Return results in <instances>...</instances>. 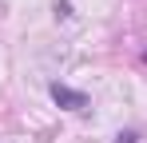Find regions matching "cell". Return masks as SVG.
Returning a JSON list of instances; mask_svg holds the SVG:
<instances>
[{
    "label": "cell",
    "instance_id": "obj_1",
    "mask_svg": "<svg viewBox=\"0 0 147 143\" xmlns=\"http://www.w3.org/2000/svg\"><path fill=\"white\" fill-rule=\"evenodd\" d=\"M48 92H52V99H56L64 111H88V107H92L88 92H76V88H68V84H52Z\"/></svg>",
    "mask_w": 147,
    "mask_h": 143
},
{
    "label": "cell",
    "instance_id": "obj_2",
    "mask_svg": "<svg viewBox=\"0 0 147 143\" xmlns=\"http://www.w3.org/2000/svg\"><path fill=\"white\" fill-rule=\"evenodd\" d=\"M115 143H139V131H119Z\"/></svg>",
    "mask_w": 147,
    "mask_h": 143
},
{
    "label": "cell",
    "instance_id": "obj_3",
    "mask_svg": "<svg viewBox=\"0 0 147 143\" xmlns=\"http://www.w3.org/2000/svg\"><path fill=\"white\" fill-rule=\"evenodd\" d=\"M143 64H147V52H143Z\"/></svg>",
    "mask_w": 147,
    "mask_h": 143
}]
</instances>
